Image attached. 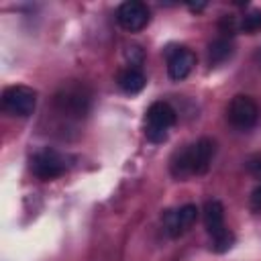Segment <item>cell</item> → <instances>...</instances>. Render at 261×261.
Segmentation results:
<instances>
[{
  "mask_svg": "<svg viewBox=\"0 0 261 261\" xmlns=\"http://www.w3.org/2000/svg\"><path fill=\"white\" fill-rule=\"evenodd\" d=\"M177 114L171 104L159 100L147 108L145 114V137L149 143H163L167 139V130L175 124Z\"/></svg>",
  "mask_w": 261,
  "mask_h": 261,
  "instance_id": "obj_1",
  "label": "cell"
},
{
  "mask_svg": "<svg viewBox=\"0 0 261 261\" xmlns=\"http://www.w3.org/2000/svg\"><path fill=\"white\" fill-rule=\"evenodd\" d=\"M55 108L63 116L84 118L88 108H90V96L84 90V86H77V84H71L67 88L63 86L55 94Z\"/></svg>",
  "mask_w": 261,
  "mask_h": 261,
  "instance_id": "obj_2",
  "label": "cell"
},
{
  "mask_svg": "<svg viewBox=\"0 0 261 261\" xmlns=\"http://www.w3.org/2000/svg\"><path fill=\"white\" fill-rule=\"evenodd\" d=\"M37 106V92L29 86H10L2 92V108L12 114L27 118L35 112Z\"/></svg>",
  "mask_w": 261,
  "mask_h": 261,
  "instance_id": "obj_3",
  "label": "cell"
},
{
  "mask_svg": "<svg viewBox=\"0 0 261 261\" xmlns=\"http://www.w3.org/2000/svg\"><path fill=\"white\" fill-rule=\"evenodd\" d=\"M31 169L39 179L49 181V179H55L61 173H65L67 163H65V157L61 153H57L55 149H43L31 157Z\"/></svg>",
  "mask_w": 261,
  "mask_h": 261,
  "instance_id": "obj_4",
  "label": "cell"
},
{
  "mask_svg": "<svg viewBox=\"0 0 261 261\" xmlns=\"http://www.w3.org/2000/svg\"><path fill=\"white\" fill-rule=\"evenodd\" d=\"M226 116H228V122L234 126V128H241V130H249L257 124V118H259V108L255 104L253 98L249 96H234L228 104V110H226Z\"/></svg>",
  "mask_w": 261,
  "mask_h": 261,
  "instance_id": "obj_5",
  "label": "cell"
},
{
  "mask_svg": "<svg viewBox=\"0 0 261 261\" xmlns=\"http://www.w3.org/2000/svg\"><path fill=\"white\" fill-rule=\"evenodd\" d=\"M116 20L118 24L128 31V33H137L141 29H145L151 20V12L147 8L145 2H139V0H126L118 6L116 10Z\"/></svg>",
  "mask_w": 261,
  "mask_h": 261,
  "instance_id": "obj_6",
  "label": "cell"
},
{
  "mask_svg": "<svg viewBox=\"0 0 261 261\" xmlns=\"http://www.w3.org/2000/svg\"><path fill=\"white\" fill-rule=\"evenodd\" d=\"M165 55H167V73L171 80L179 82L192 73V69L196 65V53L194 51H190L184 45H177V47H169L165 51Z\"/></svg>",
  "mask_w": 261,
  "mask_h": 261,
  "instance_id": "obj_7",
  "label": "cell"
},
{
  "mask_svg": "<svg viewBox=\"0 0 261 261\" xmlns=\"http://www.w3.org/2000/svg\"><path fill=\"white\" fill-rule=\"evenodd\" d=\"M198 220V208L196 204H184L175 210H167L163 214V222H165V230L169 237H181L184 232H188L194 222Z\"/></svg>",
  "mask_w": 261,
  "mask_h": 261,
  "instance_id": "obj_8",
  "label": "cell"
},
{
  "mask_svg": "<svg viewBox=\"0 0 261 261\" xmlns=\"http://www.w3.org/2000/svg\"><path fill=\"white\" fill-rule=\"evenodd\" d=\"M202 216H204V226H206V230L212 239H216V237H220L228 230L226 224H224V208L218 200H208L204 204Z\"/></svg>",
  "mask_w": 261,
  "mask_h": 261,
  "instance_id": "obj_9",
  "label": "cell"
},
{
  "mask_svg": "<svg viewBox=\"0 0 261 261\" xmlns=\"http://www.w3.org/2000/svg\"><path fill=\"white\" fill-rule=\"evenodd\" d=\"M214 157V141L212 139H200L192 145V171L194 175H202L208 171Z\"/></svg>",
  "mask_w": 261,
  "mask_h": 261,
  "instance_id": "obj_10",
  "label": "cell"
},
{
  "mask_svg": "<svg viewBox=\"0 0 261 261\" xmlns=\"http://www.w3.org/2000/svg\"><path fill=\"white\" fill-rule=\"evenodd\" d=\"M169 171L175 179H186L188 175H194V171H192V145H186L171 155Z\"/></svg>",
  "mask_w": 261,
  "mask_h": 261,
  "instance_id": "obj_11",
  "label": "cell"
},
{
  "mask_svg": "<svg viewBox=\"0 0 261 261\" xmlns=\"http://www.w3.org/2000/svg\"><path fill=\"white\" fill-rule=\"evenodd\" d=\"M116 82H118V86H120L122 92H126V94H139L145 88L147 77H145V73L139 67H133L130 65V67H126V69H122L118 73Z\"/></svg>",
  "mask_w": 261,
  "mask_h": 261,
  "instance_id": "obj_12",
  "label": "cell"
},
{
  "mask_svg": "<svg viewBox=\"0 0 261 261\" xmlns=\"http://www.w3.org/2000/svg\"><path fill=\"white\" fill-rule=\"evenodd\" d=\"M230 55H232V45L228 39H216L208 45V63L212 67L224 63Z\"/></svg>",
  "mask_w": 261,
  "mask_h": 261,
  "instance_id": "obj_13",
  "label": "cell"
},
{
  "mask_svg": "<svg viewBox=\"0 0 261 261\" xmlns=\"http://www.w3.org/2000/svg\"><path fill=\"white\" fill-rule=\"evenodd\" d=\"M239 29H241L243 33H249V35H255L257 31H261V10L255 8V10L247 12V14L241 18Z\"/></svg>",
  "mask_w": 261,
  "mask_h": 261,
  "instance_id": "obj_14",
  "label": "cell"
},
{
  "mask_svg": "<svg viewBox=\"0 0 261 261\" xmlns=\"http://www.w3.org/2000/svg\"><path fill=\"white\" fill-rule=\"evenodd\" d=\"M247 169H249V173H251L253 177L261 179V155L251 157V159L247 161Z\"/></svg>",
  "mask_w": 261,
  "mask_h": 261,
  "instance_id": "obj_15",
  "label": "cell"
},
{
  "mask_svg": "<svg viewBox=\"0 0 261 261\" xmlns=\"http://www.w3.org/2000/svg\"><path fill=\"white\" fill-rule=\"evenodd\" d=\"M251 208L253 210H261V184L251 192Z\"/></svg>",
  "mask_w": 261,
  "mask_h": 261,
  "instance_id": "obj_16",
  "label": "cell"
},
{
  "mask_svg": "<svg viewBox=\"0 0 261 261\" xmlns=\"http://www.w3.org/2000/svg\"><path fill=\"white\" fill-rule=\"evenodd\" d=\"M204 6H206V4H190V8H192V10H202Z\"/></svg>",
  "mask_w": 261,
  "mask_h": 261,
  "instance_id": "obj_17",
  "label": "cell"
}]
</instances>
